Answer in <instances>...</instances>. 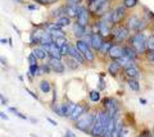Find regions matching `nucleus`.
<instances>
[{"label":"nucleus","instance_id":"f257e3e1","mask_svg":"<svg viewBox=\"0 0 154 137\" xmlns=\"http://www.w3.org/2000/svg\"><path fill=\"white\" fill-rule=\"evenodd\" d=\"M109 114L107 110H103V112H99L98 114H95V121H94V124L90 130V136L93 137H100L103 135V132L105 130V126L108 124L109 122Z\"/></svg>","mask_w":154,"mask_h":137},{"label":"nucleus","instance_id":"f03ea898","mask_svg":"<svg viewBox=\"0 0 154 137\" xmlns=\"http://www.w3.org/2000/svg\"><path fill=\"white\" fill-rule=\"evenodd\" d=\"M146 39L148 36H145L144 32H135L132 36H130V45L135 49V51L139 55L146 53Z\"/></svg>","mask_w":154,"mask_h":137},{"label":"nucleus","instance_id":"7ed1b4c3","mask_svg":"<svg viewBox=\"0 0 154 137\" xmlns=\"http://www.w3.org/2000/svg\"><path fill=\"white\" fill-rule=\"evenodd\" d=\"M131 36V31L128 30L126 25H114L112 27V32H110V37H112L113 42L116 44H122V42L127 41Z\"/></svg>","mask_w":154,"mask_h":137},{"label":"nucleus","instance_id":"20e7f679","mask_svg":"<svg viewBox=\"0 0 154 137\" xmlns=\"http://www.w3.org/2000/svg\"><path fill=\"white\" fill-rule=\"evenodd\" d=\"M95 121V114L91 112H85L79 119L75 122V127L77 130L85 132V133H90V130L94 124Z\"/></svg>","mask_w":154,"mask_h":137},{"label":"nucleus","instance_id":"39448f33","mask_svg":"<svg viewBox=\"0 0 154 137\" xmlns=\"http://www.w3.org/2000/svg\"><path fill=\"white\" fill-rule=\"evenodd\" d=\"M126 26L128 27V30L131 32H144V30L148 27V22L144 19V18H140L137 16H130L127 18V23Z\"/></svg>","mask_w":154,"mask_h":137},{"label":"nucleus","instance_id":"423d86ee","mask_svg":"<svg viewBox=\"0 0 154 137\" xmlns=\"http://www.w3.org/2000/svg\"><path fill=\"white\" fill-rule=\"evenodd\" d=\"M76 22H79L80 25H82L84 27H88L90 25V10L89 8H86L85 5H79L77 8V14H76Z\"/></svg>","mask_w":154,"mask_h":137},{"label":"nucleus","instance_id":"0eeeda50","mask_svg":"<svg viewBox=\"0 0 154 137\" xmlns=\"http://www.w3.org/2000/svg\"><path fill=\"white\" fill-rule=\"evenodd\" d=\"M127 16V8L123 5H118L113 10H112V25H119L125 18Z\"/></svg>","mask_w":154,"mask_h":137},{"label":"nucleus","instance_id":"6e6552de","mask_svg":"<svg viewBox=\"0 0 154 137\" xmlns=\"http://www.w3.org/2000/svg\"><path fill=\"white\" fill-rule=\"evenodd\" d=\"M103 105H104V110L108 112L109 117H114L119 110V104L114 97H105Z\"/></svg>","mask_w":154,"mask_h":137},{"label":"nucleus","instance_id":"1a4fd4ad","mask_svg":"<svg viewBox=\"0 0 154 137\" xmlns=\"http://www.w3.org/2000/svg\"><path fill=\"white\" fill-rule=\"evenodd\" d=\"M48 64L50 65V68L53 72H55V73H64V70H66V65L63 63V60L59 59V58H51V56H49L48 58Z\"/></svg>","mask_w":154,"mask_h":137},{"label":"nucleus","instance_id":"9d476101","mask_svg":"<svg viewBox=\"0 0 154 137\" xmlns=\"http://www.w3.org/2000/svg\"><path fill=\"white\" fill-rule=\"evenodd\" d=\"M44 32H45V28H44V27L37 26V27H36V30H33V31H32V34H31V36H30V44H31L32 46L40 45Z\"/></svg>","mask_w":154,"mask_h":137},{"label":"nucleus","instance_id":"9b49d317","mask_svg":"<svg viewBox=\"0 0 154 137\" xmlns=\"http://www.w3.org/2000/svg\"><path fill=\"white\" fill-rule=\"evenodd\" d=\"M107 55L112 60H117L118 58L123 56V46L121 44H116V42H113L112 46L109 48V51H108Z\"/></svg>","mask_w":154,"mask_h":137},{"label":"nucleus","instance_id":"f8f14e48","mask_svg":"<svg viewBox=\"0 0 154 137\" xmlns=\"http://www.w3.org/2000/svg\"><path fill=\"white\" fill-rule=\"evenodd\" d=\"M104 41V37L99 34V32H90V46L94 50L99 51L100 46H102Z\"/></svg>","mask_w":154,"mask_h":137},{"label":"nucleus","instance_id":"ddd939ff","mask_svg":"<svg viewBox=\"0 0 154 137\" xmlns=\"http://www.w3.org/2000/svg\"><path fill=\"white\" fill-rule=\"evenodd\" d=\"M96 25H98V31H99V34L102 35L103 37L110 36V32H112V27H113L112 23H107V22H103V21L99 19L98 22H96Z\"/></svg>","mask_w":154,"mask_h":137},{"label":"nucleus","instance_id":"4468645a","mask_svg":"<svg viewBox=\"0 0 154 137\" xmlns=\"http://www.w3.org/2000/svg\"><path fill=\"white\" fill-rule=\"evenodd\" d=\"M68 56H71V58H73L75 60H77L80 64H85L86 59L85 56L81 54V51L76 48L75 45H69V50H68Z\"/></svg>","mask_w":154,"mask_h":137},{"label":"nucleus","instance_id":"2eb2a0df","mask_svg":"<svg viewBox=\"0 0 154 137\" xmlns=\"http://www.w3.org/2000/svg\"><path fill=\"white\" fill-rule=\"evenodd\" d=\"M72 31H73V35L76 36V39H82L88 34V27H84L79 22H75L73 26H72Z\"/></svg>","mask_w":154,"mask_h":137},{"label":"nucleus","instance_id":"dca6fc26","mask_svg":"<svg viewBox=\"0 0 154 137\" xmlns=\"http://www.w3.org/2000/svg\"><path fill=\"white\" fill-rule=\"evenodd\" d=\"M86 112V106L85 105H81V104H76V108H75V110L72 112V114L68 117L69 118V121L72 122H76L79 118L84 114V113Z\"/></svg>","mask_w":154,"mask_h":137},{"label":"nucleus","instance_id":"f3484780","mask_svg":"<svg viewBox=\"0 0 154 137\" xmlns=\"http://www.w3.org/2000/svg\"><path fill=\"white\" fill-rule=\"evenodd\" d=\"M117 115H118V113H117V114H116L114 117H110V118H109V122H108V124L105 126V130H104L103 135L100 136V137H110V136H112V132H113V130H114L116 118H117Z\"/></svg>","mask_w":154,"mask_h":137},{"label":"nucleus","instance_id":"a211bd4d","mask_svg":"<svg viewBox=\"0 0 154 137\" xmlns=\"http://www.w3.org/2000/svg\"><path fill=\"white\" fill-rule=\"evenodd\" d=\"M125 70V74H126L127 78H134V79H137L140 77V69H139L136 65H132L127 69H123Z\"/></svg>","mask_w":154,"mask_h":137},{"label":"nucleus","instance_id":"6ab92c4d","mask_svg":"<svg viewBox=\"0 0 154 137\" xmlns=\"http://www.w3.org/2000/svg\"><path fill=\"white\" fill-rule=\"evenodd\" d=\"M117 62H118L119 65H121V68H123V69H127L130 67H132V65H136V64H135V60L130 59L128 56H126V55H123V56H121V58H118Z\"/></svg>","mask_w":154,"mask_h":137},{"label":"nucleus","instance_id":"aec40b11","mask_svg":"<svg viewBox=\"0 0 154 137\" xmlns=\"http://www.w3.org/2000/svg\"><path fill=\"white\" fill-rule=\"evenodd\" d=\"M121 65L118 64L117 60H112L109 64H108V73L110 76H113V77H116V76H118L119 70H121Z\"/></svg>","mask_w":154,"mask_h":137},{"label":"nucleus","instance_id":"412c9836","mask_svg":"<svg viewBox=\"0 0 154 137\" xmlns=\"http://www.w3.org/2000/svg\"><path fill=\"white\" fill-rule=\"evenodd\" d=\"M123 55L128 56L130 59L135 60V62H136V59L139 58V54L136 53V51H135V49L132 48L131 45H125V46H123Z\"/></svg>","mask_w":154,"mask_h":137},{"label":"nucleus","instance_id":"4be33fe9","mask_svg":"<svg viewBox=\"0 0 154 137\" xmlns=\"http://www.w3.org/2000/svg\"><path fill=\"white\" fill-rule=\"evenodd\" d=\"M79 5L80 4H66V16H68L69 18H76Z\"/></svg>","mask_w":154,"mask_h":137},{"label":"nucleus","instance_id":"5701e85b","mask_svg":"<svg viewBox=\"0 0 154 137\" xmlns=\"http://www.w3.org/2000/svg\"><path fill=\"white\" fill-rule=\"evenodd\" d=\"M33 54H35V56L38 59V60H45L46 58H49V55H48V53L41 48V46H36L35 49H33L32 51Z\"/></svg>","mask_w":154,"mask_h":137},{"label":"nucleus","instance_id":"b1692460","mask_svg":"<svg viewBox=\"0 0 154 137\" xmlns=\"http://www.w3.org/2000/svg\"><path fill=\"white\" fill-rule=\"evenodd\" d=\"M123 128V122L119 121L118 118H116V124H114V130L112 132V136L110 137H121V132Z\"/></svg>","mask_w":154,"mask_h":137},{"label":"nucleus","instance_id":"393cba45","mask_svg":"<svg viewBox=\"0 0 154 137\" xmlns=\"http://www.w3.org/2000/svg\"><path fill=\"white\" fill-rule=\"evenodd\" d=\"M109 7H110V0H107V1H104L100 7L96 8V10L94 12V14H95V16H99L100 17L102 14H104L105 12L109 10Z\"/></svg>","mask_w":154,"mask_h":137},{"label":"nucleus","instance_id":"a878e982","mask_svg":"<svg viewBox=\"0 0 154 137\" xmlns=\"http://www.w3.org/2000/svg\"><path fill=\"white\" fill-rule=\"evenodd\" d=\"M55 22H57L60 27H68V26L71 25V18L64 14V16H62V17H59V18H57Z\"/></svg>","mask_w":154,"mask_h":137},{"label":"nucleus","instance_id":"bb28decb","mask_svg":"<svg viewBox=\"0 0 154 137\" xmlns=\"http://www.w3.org/2000/svg\"><path fill=\"white\" fill-rule=\"evenodd\" d=\"M112 44H113V41H110V40H104L103 44H102V46H100V49H99V53H102L103 55H107L108 51H109V48L112 46Z\"/></svg>","mask_w":154,"mask_h":137},{"label":"nucleus","instance_id":"cd10ccee","mask_svg":"<svg viewBox=\"0 0 154 137\" xmlns=\"http://www.w3.org/2000/svg\"><path fill=\"white\" fill-rule=\"evenodd\" d=\"M28 74H30V77H37V76H41L40 64L30 65V68H28Z\"/></svg>","mask_w":154,"mask_h":137},{"label":"nucleus","instance_id":"c85d7f7f","mask_svg":"<svg viewBox=\"0 0 154 137\" xmlns=\"http://www.w3.org/2000/svg\"><path fill=\"white\" fill-rule=\"evenodd\" d=\"M127 85H128V87L131 88L132 91H135V92H139V91H140V85H139L137 79L128 78V79H127Z\"/></svg>","mask_w":154,"mask_h":137},{"label":"nucleus","instance_id":"c756f323","mask_svg":"<svg viewBox=\"0 0 154 137\" xmlns=\"http://www.w3.org/2000/svg\"><path fill=\"white\" fill-rule=\"evenodd\" d=\"M66 64H67V67H68L69 69H77V68H79V64L80 63L77 62V60H75L73 58H71V56L67 55L66 56Z\"/></svg>","mask_w":154,"mask_h":137},{"label":"nucleus","instance_id":"7c9ffc66","mask_svg":"<svg viewBox=\"0 0 154 137\" xmlns=\"http://www.w3.org/2000/svg\"><path fill=\"white\" fill-rule=\"evenodd\" d=\"M104 1H107V0H93V1H90V3H89V7H88L89 10H90V13H94V12L96 10V8L102 5Z\"/></svg>","mask_w":154,"mask_h":137},{"label":"nucleus","instance_id":"2f4dec72","mask_svg":"<svg viewBox=\"0 0 154 137\" xmlns=\"http://www.w3.org/2000/svg\"><path fill=\"white\" fill-rule=\"evenodd\" d=\"M50 42H54V40H53V37L50 35V32L45 30L44 32V35H42V39H41V42H40V45H45V44H50Z\"/></svg>","mask_w":154,"mask_h":137},{"label":"nucleus","instance_id":"473e14b6","mask_svg":"<svg viewBox=\"0 0 154 137\" xmlns=\"http://www.w3.org/2000/svg\"><path fill=\"white\" fill-rule=\"evenodd\" d=\"M66 14V5H63V7H59L58 9H55L54 12H53V14H51V17L53 18H59V17H62V16H64Z\"/></svg>","mask_w":154,"mask_h":137},{"label":"nucleus","instance_id":"72a5a7b5","mask_svg":"<svg viewBox=\"0 0 154 137\" xmlns=\"http://www.w3.org/2000/svg\"><path fill=\"white\" fill-rule=\"evenodd\" d=\"M144 19H145L148 23L154 19V13L150 10V9H148L146 7H144Z\"/></svg>","mask_w":154,"mask_h":137},{"label":"nucleus","instance_id":"f704fd0d","mask_svg":"<svg viewBox=\"0 0 154 137\" xmlns=\"http://www.w3.org/2000/svg\"><path fill=\"white\" fill-rule=\"evenodd\" d=\"M146 51H154V34L146 39Z\"/></svg>","mask_w":154,"mask_h":137},{"label":"nucleus","instance_id":"c9c22d12","mask_svg":"<svg viewBox=\"0 0 154 137\" xmlns=\"http://www.w3.org/2000/svg\"><path fill=\"white\" fill-rule=\"evenodd\" d=\"M50 32V35H51V37H53V40H55V39H58V37H63V36H66V34H64V31L63 30H48Z\"/></svg>","mask_w":154,"mask_h":137},{"label":"nucleus","instance_id":"e433bc0d","mask_svg":"<svg viewBox=\"0 0 154 137\" xmlns=\"http://www.w3.org/2000/svg\"><path fill=\"white\" fill-rule=\"evenodd\" d=\"M40 88H41V91L44 94H48V92L51 91V85H50V82H48V81H41L40 82Z\"/></svg>","mask_w":154,"mask_h":137},{"label":"nucleus","instance_id":"4c0bfd02","mask_svg":"<svg viewBox=\"0 0 154 137\" xmlns=\"http://www.w3.org/2000/svg\"><path fill=\"white\" fill-rule=\"evenodd\" d=\"M89 97H90V100L93 103H98L100 100V91H99V90H94V91L90 92Z\"/></svg>","mask_w":154,"mask_h":137},{"label":"nucleus","instance_id":"58836bf2","mask_svg":"<svg viewBox=\"0 0 154 137\" xmlns=\"http://www.w3.org/2000/svg\"><path fill=\"white\" fill-rule=\"evenodd\" d=\"M60 108V117H68V108H69V103H63Z\"/></svg>","mask_w":154,"mask_h":137},{"label":"nucleus","instance_id":"ea45409f","mask_svg":"<svg viewBox=\"0 0 154 137\" xmlns=\"http://www.w3.org/2000/svg\"><path fill=\"white\" fill-rule=\"evenodd\" d=\"M123 5L126 7L127 9H131V8H135L139 4V0H123Z\"/></svg>","mask_w":154,"mask_h":137},{"label":"nucleus","instance_id":"a19ab883","mask_svg":"<svg viewBox=\"0 0 154 137\" xmlns=\"http://www.w3.org/2000/svg\"><path fill=\"white\" fill-rule=\"evenodd\" d=\"M69 41H67L66 42V44H63V45H62L60 46V53H62V55H63V56H67V55H68V50H69Z\"/></svg>","mask_w":154,"mask_h":137},{"label":"nucleus","instance_id":"79ce46f5","mask_svg":"<svg viewBox=\"0 0 154 137\" xmlns=\"http://www.w3.org/2000/svg\"><path fill=\"white\" fill-rule=\"evenodd\" d=\"M40 72H41V74H49L53 70L49 64H42V65H40Z\"/></svg>","mask_w":154,"mask_h":137},{"label":"nucleus","instance_id":"37998d69","mask_svg":"<svg viewBox=\"0 0 154 137\" xmlns=\"http://www.w3.org/2000/svg\"><path fill=\"white\" fill-rule=\"evenodd\" d=\"M9 112H12V113H14V114H16L17 117H19L21 118V119H27V115H25V114H22L21 112H18V109L17 108H9Z\"/></svg>","mask_w":154,"mask_h":137},{"label":"nucleus","instance_id":"c03bdc74","mask_svg":"<svg viewBox=\"0 0 154 137\" xmlns=\"http://www.w3.org/2000/svg\"><path fill=\"white\" fill-rule=\"evenodd\" d=\"M67 41H68V40H67V37H66V36H63V37H58V39L54 40V42L57 44L58 48H60V46L63 45V44H66Z\"/></svg>","mask_w":154,"mask_h":137},{"label":"nucleus","instance_id":"a18cd8bd","mask_svg":"<svg viewBox=\"0 0 154 137\" xmlns=\"http://www.w3.org/2000/svg\"><path fill=\"white\" fill-rule=\"evenodd\" d=\"M27 60H28V63H30V65H35V64H38L37 63V58H36V56H35V54H33V53H31L30 55H28V58H27Z\"/></svg>","mask_w":154,"mask_h":137},{"label":"nucleus","instance_id":"49530a36","mask_svg":"<svg viewBox=\"0 0 154 137\" xmlns=\"http://www.w3.org/2000/svg\"><path fill=\"white\" fill-rule=\"evenodd\" d=\"M105 88V81H104V74L100 73L99 76V91H102V90Z\"/></svg>","mask_w":154,"mask_h":137},{"label":"nucleus","instance_id":"de8ad7c7","mask_svg":"<svg viewBox=\"0 0 154 137\" xmlns=\"http://www.w3.org/2000/svg\"><path fill=\"white\" fill-rule=\"evenodd\" d=\"M146 59L149 60V62H152L154 64V51H148L146 54Z\"/></svg>","mask_w":154,"mask_h":137},{"label":"nucleus","instance_id":"09e8293b","mask_svg":"<svg viewBox=\"0 0 154 137\" xmlns=\"http://www.w3.org/2000/svg\"><path fill=\"white\" fill-rule=\"evenodd\" d=\"M127 135H128V128H126V127L123 126L122 132H121V137H127Z\"/></svg>","mask_w":154,"mask_h":137},{"label":"nucleus","instance_id":"8fccbe9b","mask_svg":"<svg viewBox=\"0 0 154 137\" xmlns=\"http://www.w3.org/2000/svg\"><path fill=\"white\" fill-rule=\"evenodd\" d=\"M26 92H28V94H30V95H31V96H32L33 99H36V100H38V96L36 95V94H35V92H32V91H31V90H30V88H26Z\"/></svg>","mask_w":154,"mask_h":137},{"label":"nucleus","instance_id":"3c124183","mask_svg":"<svg viewBox=\"0 0 154 137\" xmlns=\"http://www.w3.org/2000/svg\"><path fill=\"white\" fill-rule=\"evenodd\" d=\"M64 137H76V135L72 132L71 130H67L66 131V135H64Z\"/></svg>","mask_w":154,"mask_h":137},{"label":"nucleus","instance_id":"603ef678","mask_svg":"<svg viewBox=\"0 0 154 137\" xmlns=\"http://www.w3.org/2000/svg\"><path fill=\"white\" fill-rule=\"evenodd\" d=\"M0 101H2L3 105H7V104H8V99L4 97V96L2 95V92H0Z\"/></svg>","mask_w":154,"mask_h":137},{"label":"nucleus","instance_id":"864d4df0","mask_svg":"<svg viewBox=\"0 0 154 137\" xmlns=\"http://www.w3.org/2000/svg\"><path fill=\"white\" fill-rule=\"evenodd\" d=\"M139 137H152V135H150V132H149L148 130H145V131H144Z\"/></svg>","mask_w":154,"mask_h":137},{"label":"nucleus","instance_id":"5fc2aeb1","mask_svg":"<svg viewBox=\"0 0 154 137\" xmlns=\"http://www.w3.org/2000/svg\"><path fill=\"white\" fill-rule=\"evenodd\" d=\"M81 0H67L66 4H80Z\"/></svg>","mask_w":154,"mask_h":137},{"label":"nucleus","instance_id":"6e6d98bb","mask_svg":"<svg viewBox=\"0 0 154 137\" xmlns=\"http://www.w3.org/2000/svg\"><path fill=\"white\" fill-rule=\"evenodd\" d=\"M0 118H2V119H5V121H8V115H7L4 112H0Z\"/></svg>","mask_w":154,"mask_h":137},{"label":"nucleus","instance_id":"4d7b16f0","mask_svg":"<svg viewBox=\"0 0 154 137\" xmlns=\"http://www.w3.org/2000/svg\"><path fill=\"white\" fill-rule=\"evenodd\" d=\"M46 121H48V122H49V123H51L53 126H57V122H55V121H53V119H51V118H46Z\"/></svg>","mask_w":154,"mask_h":137},{"label":"nucleus","instance_id":"13d9d810","mask_svg":"<svg viewBox=\"0 0 154 137\" xmlns=\"http://www.w3.org/2000/svg\"><path fill=\"white\" fill-rule=\"evenodd\" d=\"M140 104H143V105H146L148 101L145 100V99H140Z\"/></svg>","mask_w":154,"mask_h":137},{"label":"nucleus","instance_id":"bf43d9fd","mask_svg":"<svg viewBox=\"0 0 154 137\" xmlns=\"http://www.w3.org/2000/svg\"><path fill=\"white\" fill-rule=\"evenodd\" d=\"M27 8H28V9H30V10H35V9H36L37 7H36V5H28Z\"/></svg>","mask_w":154,"mask_h":137},{"label":"nucleus","instance_id":"052dcab7","mask_svg":"<svg viewBox=\"0 0 154 137\" xmlns=\"http://www.w3.org/2000/svg\"><path fill=\"white\" fill-rule=\"evenodd\" d=\"M0 42H2V44H7V42H9V40L8 39H2V40H0Z\"/></svg>","mask_w":154,"mask_h":137},{"label":"nucleus","instance_id":"680f3d73","mask_svg":"<svg viewBox=\"0 0 154 137\" xmlns=\"http://www.w3.org/2000/svg\"><path fill=\"white\" fill-rule=\"evenodd\" d=\"M0 60H2V63H3L4 65H5V64H7V60H4V58H0Z\"/></svg>","mask_w":154,"mask_h":137},{"label":"nucleus","instance_id":"e2e57ef3","mask_svg":"<svg viewBox=\"0 0 154 137\" xmlns=\"http://www.w3.org/2000/svg\"><path fill=\"white\" fill-rule=\"evenodd\" d=\"M13 1H17V3H23V0H13Z\"/></svg>","mask_w":154,"mask_h":137},{"label":"nucleus","instance_id":"0e129e2a","mask_svg":"<svg viewBox=\"0 0 154 137\" xmlns=\"http://www.w3.org/2000/svg\"><path fill=\"white\" fill-rule=\"evenodd\" d=\"M31 137H37V136H36V135H33V133H32V135H31Z\"/></svg>","mask_w":154,"mask_h":137},{"label":"nucleus","instance_id":"69168bd1","mask_svg":"<svg viewBox=\"0 0 154 137\" xmlns=\"http://www.w3.org/2000/svg\"><path fill=\"white\" fill-rule=\"evenodd\" d=\"M88 1H89V3H90V1H93V0H88Z\"/></svg>","mask_w":154,"mask_h":137},{"label":"nucleus","instance_id":"338daca9","mask_svg":"<svg viewBox=\"0 0 154 137\" xmlns=\"http://www.w3.org/2000/svg\"><path fill=\"white\" fill-rule=\"evenodd\" d=\"M153 32H154V27H153Z\"/></svg>","mask_w":154,"mask_h":137}]
</instances>
